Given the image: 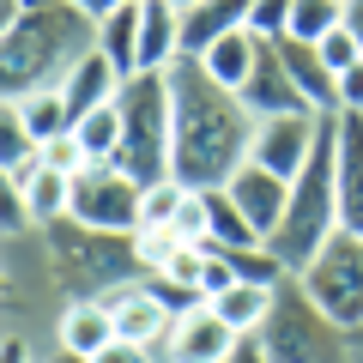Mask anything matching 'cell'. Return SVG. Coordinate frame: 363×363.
Listing matches in <instances>:
<instances>
[{"label":"cell","instance_id":"22","mask_svg":"<svg viewBox=\"0 0 363 363\" xmlns=\"http://www.w3.org/2000/svg\"><path fill=\"white\" fill-rule=\"evenodd\" d=\"M260 49H267V37H255V30H230V37H218L206 55H200V67H206L218 85L242 91L248 73H255V61H260Z\"/></svg>","mask_w":363,"mask_h":363},{"label":"cell","instance_id":"34","mask_svg":"<svg viewBox=\"0 0 363 363\" xmlns=\"http://www.w3.org/2000/svg\"><path fill=\"white\" fill-rule=\"evenodd\" d=\"M91 363H152V351H145V345H133V339H109V345L97 351Z\"/></svg>","mask_w":363,"mask_h":363},{"label":"cell","instance_id":"36","mask_svg":"<svg viewBox=\"0 0 363 363\" xmlns=\"http://www.w3.org/2000/svg\"><path fill=\"white\" fill-rule=\"evenodd\" d=\"M79 13H91V18H104V13H116V6H128V0H73Z\"/></svg>","mask_w":363,"mask_h":363},{"label":"cell","instance_id":"33","mask_svg":"<svg viewBox=\"0 0 363 363\" xmlns=\"http://www.w3.org/2000/svg\"><path fill=\"white\" fill-rule=\"evenodd\" d=\"M321 55H327V67H333V73H351V67L363 61V43L339 25V30H327V37H321Z\"/></svg>","mask_w":363,"mask_h":363},{"label":"cell","instance_id":"20","mask_svg":"<svg viewBox=\"0 0 363 363\" xmlns=\"http://www.w3.org/2000/svg\"><path fill=\"white\" fill-rule=\"evenodd\" d=\"M176 61H182V6H176V0H145L140 73H169Z\"/></svg>","mask_w":363,"mask_h":363},{"label":"cell","instance_id":"3","mask_svg":"<svg viewBox=\"0 0 363 363\" xmlns=\"http://www.w3.org/2000/svg\"><path fill=\"white\" fill-rule=\"evenodd\" d=\"M333 230H339V109L321 116L315 152L303 164V176L291 182V206L279 218V230L267 236V248L285 260V272H303L327 248Z\"/></svg>","mask_w":363,"mask_h":363},{"label":"cell","instance_id":"6","mask_svg":"<svg viewBox=\"0 0 363 363\" xmlns=\"http://www.w3.org/2000/svg\"><path fill=\"white\" fill-rule=\"evenodd\" d=\"M260 351L267 363H351V345H345V327H333L315 297L303 291V279L291 272L279 285V303H272L267 327H260Z\"/></svg>","mask_w":363,"mask_h":363},{"label":"cell","instance_id":"37","mask_svg":"<svg viewBox=\"0 0 363 363\" xmlns=\"http://www.w3.org/2000/svg\"><path fill=\"white\" fill-rule=\"evenodd\" d=\"M230 363H267V351H260V339H242V345H236V357Z\"/></svg>","mask_w":363,"mask_h":363},{"label":"cell","instance_id":"13","mask_svg":"<svg viewBox=\"0 0 363 363\" xmlns=\"http://www.w3.org/2000/svg\"><path fill=\"white\" fill-rule=\"evenodd\" d=\"M224 194L242 206V218L255 224L260 236H272V230H279V218H285V206H291V182L272 176L267 164H255V157H248V164L224 182Z\"/></svg>","mask_w":363,"mask_h":363},{"label":"cell","instance_id":"42","mask_svg":"<svg viewBox=\"0 0 363 363\" xmlns=\"http://www.w3.org/2000/svg\"><path fill=\"white\" fill-rule=\"evenodd\" d=\"M176 6H182V13H188V6H200V0H176Z\"/></svg>","mask_w":363,"mask_h":363},{"label":"cell","instance_id":"14","mask_svg":"<svg viewBox=\"0 0 363 363\" xmlns=\"http://www.w3.org/2000/svg\"><path fill=\"white\" fill-rule=\"evenodd\" d=\"M6 188H18V200H25V212H30V230H55L61 218H73V176L49 169L43 152H37V164H25L18 176H6Z\"/></svg>","mask_w":363,"mask_h":363},{"label":"cell","instance_id":"23","mask_svg":"<svg viewBox=\"0 0 363 363\" xmlns=\"http://www.w3.org/2000/svg\"><path fill=\"white\" fill-rule=\"evenodd\" d=\"M272 303H279V285H255V279H236L224 297H212V309H218V315H224V321H230L242 339H255L260 327H267Z\"/></svg>","mask_w":363,"mask_h":363},{"label":"cell","instance_id":"29","mask_svg":"<svg viewBox=\"0 0 363 363\" xmlns=\"http://www.w3.org/2000/svg\"><path fill=\"white\" fill-rule=\"evenodd\" d=\"M182 194H188V182H152V188H145L140 194V224H169V230H176V212H182Z\"/></svg>","mask_w":363,"mask_h":363},{"label":"cell","instance_id":"18","mask_svg":"<svg viewBox=\"0 0 363 363\" xmlns=\"http://www.w3.org/2000/svg\"><path fill=\"white\" fill-rule=\"evenodd\" d=\"M121 85H128V79H121V67L109 61L104 49H91L85 61H79L73 73L61 79V91H67V109H73V121H79V116H91V109H104V104H116V97H121Z\"/></svg>","mask_w":363,"mask_h":363},{"label":"cell","instance_id":"9","mask_svg":"<svg viewBox=\"0 0 363 363\" xmlns=\"http://www.w3.org/2000/svg\"><path fill=\"white\" fill-rule=\"evenodd\" d=\"M104 303H109V315H116V333L133 339V345H145V351H164L169 333H176V315H182L176 303L164 297L157 279H128V285H116Z\"/></svg>","mask_w":363,"mask_h":363},{"label":"cell","instance_id":"16","mask_svg":"<svg viewBox=\"0 0 363 363\" xmlns=\"http://www.w3.org/2000/svg\"><path fill=\"white\" fill-rule=\"evenodd\" d=\"M339 230L363 236V116L339 109Z\"/></svg>","mask_w":363,"mask_h":363},{"label":"cell","instance_id":"10","mask_svg":"<svg viewBox=\"0 0 363 363\" xmlns=\"http://www.w3.org/2000/svg\"><path fill=\"white\" fill-rule=\"evenodd\" d=\"M315 133H321V116H267V121H255V145H248V157L267 164L272 176L297 182L303 164H309V152H315Z\"/></svg>","mask_w":363,"mask_h":363},{"label":"cell","instance_id":"38","mask_svg":"<svg viewBox=\"0 0 363 363\" xmlns=\"http://www.w3.org/2000/svg\"><path fill=\"white\" fill-rule=\"evenodd\" d=\"M345 30L363 43V0H345Z\"/></svg>","mask_w":363,"mask_h":363},{"label":"cell","instance_id":"1","mask_svg":"<svg viewBox=\"0 0 363 363\" xmlns=\"http://www.w3.org/2000/svg\"><path fill=\"white\" fill-rule=\"evenodd\" d=\"M169 104H176V182L188 188H224L248 164L255 145V116L230 85L206 73L194 55L169 67Z\"/></svg>","mask_w":363,"mask_h":363},{"label":"cell","instance_id":"21","mask_svg":"<svg viewBox=\"0 0 363 363\" xmlns=\"http://www.w3.org/2000/svg\"><path fill=\"white\" fill-rule=\"evenodd\" d=\"M140 25H145V0H128V6L97 18V49L121 67V79L140 73Z\"/></svg>","mask_w":363,"mask_h":363},{"label":"cell","instance_id":"31","mask_svg":"<svg viewBox=\"0 0 363 363\" xmlns=\"http://www.w3.org/2000/svg\"><path fill=\"white\" fill-rule=\"evenodd\" d=\"M291 13H297V0H255V13H248V30L267 43L291 37Z\"/></svg>","mask_w":363,"mask_h":363},{"label":"cell","instance_id":"8","mask_svg":"<svg viewBox=\"0 0 363 363\" xmlns=\"http://www.w3.org/2000/svg\"><path fill=\"white\" fill-rule=\"evenodd\" d=\"M140 194H145V188L121 164H91V169L73 176V224L133 236V230H140Z\"/></svg>","mask_w":363,"mask_h":363},{"label":"cell","instance_id":"30","mask_svg":"<svg viewBox=\"0 0 363 363\" xmlns=\"http://www.w3.org/2000/svg\"><path fill=\"white\" fill-rule=\"evenodd\" d=\"M176 230H182V242H200V248H206V236H212V188H188V194H182Z\"/></svg>","mask_w":363,"mask_h":363},{"label":"cell","instance_id":"7","mask_svg":"<svg viewBox=\"0 0 363 363\" xmlns=\"http://www.w3.org/2000/svg\"><path fill=\"white\" fill-rule=\"evenodd\" d=\"M297 279H303V291L315 297V309L333 327H345V333L363 327V236L333 230L327 248L297 272Z\"/></svg>","mask_w":363,"mask_h":363},{"label":"cell","instance_id":"39","mask_svg":"<svg viewBox=\"0 0 363 363\" xmlns=\"http://www.w3.org/2000/svg\"><path fill=\"white\" fill-rule=\"evenodd\" d=\"M6 363H30V357H25V339H18V333H6Z\"/></svg>","mask_w":363,"mask_h":363},{"label":"cell","instance_id":"32","mask_svg":"<svg viewBox=\"0 0 363 363\" xmlns=\"http://www.w3.org/2000/svg\"><path fill=\"white\" fill-rule=\"evenodd\" d=\"M43 164L61 169V176H79V169H91V157L79 145V133H55V140H43Z\"/></svg>","mask_w":363,"mask_h":363},{"label":"cell","instance_id":"40","mask_svg":"<svg viewBox=\"0 0 363 363\" xmlns=\"http://www.w3.org/2000/svg\"><path fill=\"white\" fill-rule=\"evenodd\" d=\"M345 345H351V363H363V327H357V333H345Z\"/></svg>","mask_w":363,"mask_h":363},{"label":"cell","instance_id":"25","mask_svg":"<svg viewBox=\"0 0 363 363\" xmlns=\"http://www.w3.org/2000/svg\"><path fill=\"white\" fill-rule=\"evenodd\" d=\"M73 133H79V145H85L91 164H116V152H121V104H104V109H91V116H79Z\"/></svg>","mask_w":363,"mask_h":363},{"label":"cell","instance_id":"35","mask_svg":"<svg viewBox=\"0 0 363 363\" xmlns=\"http://www.w3.org/2000/svg\"><path fill=\"white\" fill-rule=\"evenodd\" d=\"M339 109H351V116H363V61L351 67V73H339Z\"/></svg>","mask_w":363,"mask_h":363},{"label":"cell","instance_id":"11","mask_svg":"<svg viewBox=\"0 0 363 363\" xmlns=\"http://www.w3.org/2000/svg\"><path fill=\"white\" fill-rule=\"evenodd\" d=\"M236 345H242V333H236L212 303H194V309L176 315V333H169L164 357L169 363H230Z\"/></svg>","mask_w":363,"mask_h":363},{"label":"cell","instance_id":"4","mask_svg":"<svg viewBox=\"0 0 363 363\" xmlns=\"http://www.w3.org/2000/svg\"><path fill=\"white\" fill-rule=\"evenodd\" d=\"M121 152L116 164L140 188L176 176V104H169V73H133L121 85Z\"/></svg>","mask_w":363,"mask_h":363},{"label":"cell","instance_id":"12","mask_svg":"<svg viewBox=\"0 0 363 363\" xmlns=\"http://www.w3.org/2000/svg\"><path fill=\"white\" fill-rule=\"evenodd\" d=\"M236 97L248 104V116H255V121H267V116H315L309 97H303L297 79L285 73V61H279V49H272V43L260 49L255 73H248V85L236 91Z\"/></svg>","mask_w":363,"mask_h":363},{"label":"cell","instance_id":"19","mask_svg":"<svg viewBox=\"0 0 363 363\" xmlns=\"http://www.w3.org/2000/svg\"><path fill=\"white\" fill-rule=\"evenodd\" d=\"M55 339H61V351H79V357H97V351L109 345L116 333V315H109L104 297H73L61 309V327H55Z\"/></svg>","mask_w":363,"mask_h":363},{"label":"cell","instance_id":"26","mask_svg":"<svg viewBox=\"0 0 363 363\" xmlns=\"http://www.w3.org/2000/svg\"><path fill=\"white\" fill-rule=\"evenodd\" d=\"M37 152L43 145L30 140V128L18 121V109L6 104V116H0V176H18L25 164H37Z\"/></svg>","mask_w":363,"mask_h":363},{"label":"cell","instance_id":"28","mask_svg":"<svg viewBox=\"0 0 363 363\" xmlns=\"http://www.w3.org/2000/svg\"><path fill=\"white\" fill-rule=\"evenodd\" d=\"M182 248V230H169V224H140L133 230V255H140V272L145 279H157L164 272V260Z\"/></svg>","mask_w":363,"mask_h":363},{"label":"cell","instance_id":"17","mask_svg":"<svg viewBox=\"0 0 363 363\" xmlns=\"http://www.w3.org/2000/svg\"><path fill=\"white\" fill-rule=\"evenodd\" d=\"M248 13H255V0H200V6H188V13H182V55L200 61L218 37L248 30Z\"/></svg>","mask_w":363,"mask_h":363},{"label":"cell","instance_id":"41","mask_svg":"<svg viewBox=\"0 0 363 363\" xmlns=\"http://www.w3.org/2000/svg\"><path fill=\"white\" fill-rule=\"evenodd\" d=\"M49 363H91V357H79V351H55Z\"/></svg>","mask_w":363,"mask_h":363},{"label":"cell","instance_id":"5","mask_svg":"<svg viewBox=\"0 0 363 363\" xmlns=\"http://www.w3.org/2000/svg\"><path fill=\"white\" fill-rule=\"evenodd\" d=\"M49 260H55V279H67L79 297H109V291L128 285V279H145L140 255H133V236L85 230V224H73V218H61L49 230Z\"/></svg>","mask_w":363,"mask_h":363},{"label":"cell","instance_id":"24","mask_svg":"<svg viewBox=\"0 0 363 363\" xmlns=\"http://www.w3.org/2000/svg\"><path fill=\"white\" fill-rule=\"evenodd\" d=\"M18 109V121L30 128V140H55V133H73V109H67V91L49 85V91H30V97H6Z\"/></svg>","mask_w":363,"mask_h":363},{"label":"cell","instance_id":"2","mask_svg":"<svg viewBox=\"0 0 363 363\" xmlns=\"http://www.w3.org/2000/svg\"><path fill=\"white\" fill-rule=\"evenodd\" d=\"M97 49V18L79 13L73 0H30L18 25L0 30V79L6 97L49 91Z\"/></svg>","mask_w":363,"mask_h":363},{"label":"cell","instance_id":"15","mask_svg":"<svg viewBox=\"0 0 363 363\" xmlns=\"http://www.w3.org/2000/svg\"><path fill=\"white\" fill-rule=\"evenodd\" d=\"M272 49H279L285 73L297 79V91L309 97V109H315V116H333V109H339V73L327 67L321 43H297V37H279Z\"/></svg>","mask_w":363,"mask_h":363},{"label":"cell","instance_id":"27","mask_svg":"<svg viewBox=\"0 0 363 363\" xmlns=\"http://www.w3.org/2000/svg\"><path fill=\"white\" fill-rule=\"evenodd\" d=\"M339 25H345V0H297V13H291V37L297 43H321Z\"/></svg>","mask_w":363,"mask_h":363}]
</instances>
